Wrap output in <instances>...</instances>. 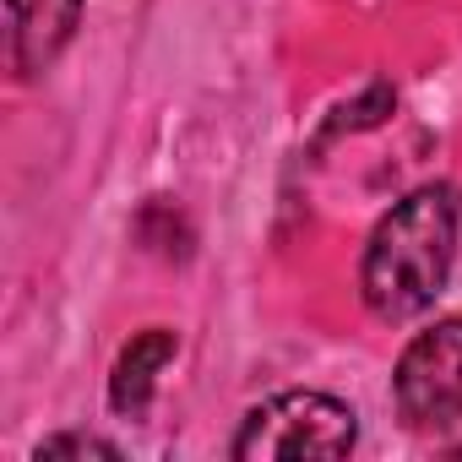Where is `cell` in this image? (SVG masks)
Instances as JSON below:
<instances>
[{"mask_svg": "<svg viewBox=\"0 0 462 462\" xmlns=\"http://www.w3.org/2000/svg\"><path fill=\"white\" fill-rule=\"evenodd\" d=\"M6 6V60L23 82L44 77L82 23V0H0Z\"/></svg>", "mask_w": 462, "mask_h": 462, "instance_id": "277c9868", "label": "cell"}, {"mask_svg": "<svg viewBox=\"0 0 462 462\" xmlns=\"http://www.w3.org/2000/svg\"><path fill=\"white\" fill-rule=\"evenodd\" d=\"M457 223L462 196L446 180H430L392 201V212L365 240L359 262V294L375 321H413L440 300L457 262Z\"/></svg>", "mask_w": 462, "mask_h": 462, "instance_id": "6da1fadb", "label": "cell"}, {"mask_svg": "<svg viewBox=\"0 0 462 462\" xmlns=\"http://www.w3.org/2000/svg\"><path fill=\"white\" fill-rule=\"evenodd\" d=\"M174 354H180V337H174L169 327H147V332H136V337L120 348L115 375H109V402H115V413L142 419V413H147V402H152L158 370H163Z\"/></svg>", "mask_w": 462, "mask_h": 462, "instance_id": "5b68a950", "label": "cell"}, {"mask_svg": "<svg viewBox=\"0 0 462 462\" xmlns=\"http://www.w3.org/2000/svg\"><path fill=\"white\" fill-rule=\"evenodd\" d=\"M359 446V413L327 392H278L245 413L235 451L240 462H294V457H348Z\"/></svg>", "mask_w": 462, "mask_h": 462, "instance_id": "7a4b0ae2", "label": "cell"}, {"mask_svg": "<svg viewBox=\"0 0 462 462\" xmlns=\"http://www.w3.org/2000/svg\"><path fill=\"white\" fill-rule=\"evenodd\" d=\"M392 402L408 430H440L462 419V316L424 327L402 348L392 370Z\"/></svg>", "mask_w": 462, "mask_h": 462, "instance_id": "3957f363", "label": "cell"}, {"mask_svg": "<svg viewBox=\"0 0 462 462\" xmlns=\"http://www.w3.org/2000/svg\"><path fill=\"white\" fill-rule=\"evenodd\" d=\"M55 457H104V462H115L120 446L115 440H98V435H50V440H39L33 462H55Z\"/></svg>", "mask_w": 462, "mask_h": 462, "instance_id": "8992f818", "label": "cell"}]
</instances>
